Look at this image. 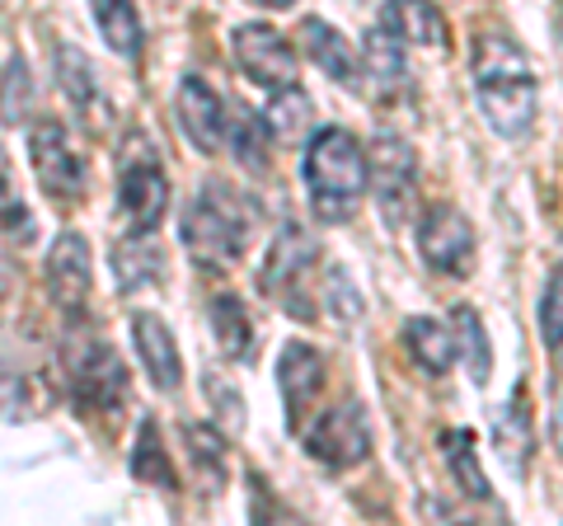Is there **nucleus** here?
Wrapping results in <instances>:
<instances>
[{"label": "nucleus", "mask_w": 563, "mask_h": 526, "mask_svg": "<svg viewBox=\"0 0 563 526\" xmlns=\"http://www.w3.org/2000/svg\"><path fill=\"white\" fill-rule=\"evenodd\" d=\"M474 99L503 142H521L540 113V80L507 33H484L474 47Z\"/></svg>", "instance_id": "obj_1"}, {"label": "nucleus", "mask_w": 563, "mask_h": 526, "mask_svg": "<svg viewBox=\"0 0 563 526\" xmlns=\"http://www.w3.org/2000/svg\"><path fill=\"white\" fill-rule=\"evenodd\" d=\"M306 193H310V212L324 226H343L362 207L366 188H372V161L366 146L347 128H320L306 142Z\"/></svg>", "instance_id": "obj_2"}, {"label": "nucleus", "mask_w": 563, "mask_h": 526, "mask_svg": "<svg viewBox=\"0 0 563 526\" xmlns=\"http://www.w3.org/2000/svg\"><path fill=\"white\" fill-rule=\"evenodd\" d=\"M179 235L198 269H235L254 235V202L225 179H202L184 207Z\"/></svg>", "instance_id": "obj_3"}, {"label": "nucleus", "mask_w": 563, "mask_h": 526, "mask_svg": "<svg viewBox=\"0 0 563 526\" xmlns=\"http://www.w3.org/2000/svg\"><path fill=\"white\" fill-rule=\"evenodd\" d=\"M314 273H320V244H314V235L306 231V226L287 221L273 240L268 259H263L258 269V287L263 296L287 310L291 320H314Z\"/></svg>", "instance_id": "obj_4"}, {"label": "nucleus", "mask_w": 563, "mask_h": 526, "mask_svg": "<svg viewBox=\"0 0 563 526\" xmlns=\"http://www.w3.org/2000/svg\"><path fill=\"white\" fill-rule=\"evenodd\" d=\"M66 385L80 414H113L128 399V366L109 339L85 335L66 348Z\"/></svg>", "instance_id": "obj_5"}, {"label": "nucleus", "mask_w": 563, "mask_h": 526, "mask_svg": "<svg viewBox=\"0 0 563 526\" xmlns=\"http://www.w3.org/2000/svg\"><path fill=\"white\" fill-rule=\"evenodd\" d=\"M366 161H372V198L380 207V221L399 231V226H409L413 207H418V155L413 146L404 142V136H390L380 132L372 151H366Z\"/></svg>", "instance_id": "obj_6"}, {"label": "nucleus", "mask_w": 563, "mask_h": 526, "mask_svg": "<svg viewBox=\"0 0 563 526\" xmlns=\"http://www.w3.org/2000/svg\"><path fill=\"white\" fill-rule=\"evenodd\" d=\"M29 161H33V174H38L43 193L57 207H76L85 198V155L70 142V132L62 128L57 118H38L29 128Z\"/></svg>", "instance_id": "obj_7"}, {"label": "nucleus", "mask_w": 563, "mask_h": 526, "mask_svg": "<svg viewBox=\"0 0 563 526\" xmlns=\"http://www.w3.org/2000/svg\"><path fill=\"white\" fill-rule=\"evenodd\" d=\"M118 212L132 226V235H151L169 212V179L151 146H136L118 174Z\"/></svg>", "instance_id": "obj_8"}, {"label": "nucleus", "mask_w": 563, "mask_h": 526, "mask_svg": "<svg viewBox=\"0 0 563 526\" xmlns=\"http://www.w3.org/2000/svg\"><path fill=\"white\" fill-rule=\"evenodd\" d=\"M418 254L437 277H470L474 273V226L461 207L432 202L418 221Z\"/></svg>", "instance_id": "obj_9"}, {"label": "nucleus", "mask_w": 563, "mask_h": 526, "mask_svg": "<svg viewBox=\"0 0 563 526\" xmlns=\"http://www.w3.org/2000/svg\"><path fill=\"white\" fill-rule=\"evenodd\" d=\"M366 451H372V424H366V409L357 399H343V405L324 409L314 418V428L306 432V456L329 470L362 465Z\"/></svg>", "instance_id": "obj_10"}, {"label": "nucleus", "mask_w": 563, "mask_h": 526, "mask_svg": "<svg viewBox=\"0 0 563 526\" xmlns=\"http://www.w3.org/2000/svg\"><path fill=\"white\" fill-rule=\"evenodd\" d=\"M43 277H47L52 306H57L66 320H80L85 306H90V287H95V263H90V244H85V235L62 231L57 240H52Z\"/></svg>", "instance_id": "obj_11"}, {"label": "nucleus", "mask_w": 563, "mask_h": 526, "mask_svg": "<svg viewBox=\"0 0 563 526\" xmlns=\"http://www.w3.org/2000/svg\"><path fill=\"white\" fill-rule=\"evenodd\" d=\"M235 66L263 90H287L296 85V47L268 24H235L231 29Z\"/></svg>", "instance_id": "obj_12"}, {"label": "nucleus", "mask_w": 563, "mask_h": 526, "mask_svg": "<svg viewBox=\"0 0 563 526\" xmlns=\"http://www.w3.org/2000/svg\"><path fill=\"white\" fill-rule=\"evenodd\" d=\"M277 391H282V409H287V428L301 432L310 405L324 391V358L310 343L291 339L277 358Z\"/></svg>", "instance_id": "obj_13"}, {"label": "nucleus", "mask_w": 563, "mask_h": 526, "mask_svg": "<svg viewBox=\"0 0 563 526\" xmlns=\"http://www.w3.org/2000/svg\"><path fill=\"white\" fill-rule=\"evenodd\" d=\"M174 113H179V128L184 136L198 151H221L225 146V132H231V113H225V99L211 90L202 76H184L179 80V95H174Z\"/></svg>", "instance_id": "obj_14"}, {"label": "nucleus", "mask_w": 563, "mask_h": 526, "mask_svg": "<svg viewBox=\"0 0 563 526\" xmlns=\"http://www.w3.org/2000/svg\"><path fill=\"white\" fill-rule=\"evenodd\" d=\"M132 348L141 358V372L151 376L155 391H179L184 385V358H179V343H174L169 325L151 310H136L132 315Z\"/></svg>", "instance_id": "obj_15"}, {"label": "nucleus", "mask_w": 563, "mask_h": 526, "mask_svg": "<svg viewBox=\"0 0 563 526\" xmlns=\"http://www.w3.org/2000/svg\"><path fill=\"white\" fill-rule=\"evenodd\" d=\"M301 47H306V57L320 66V72H324L333 85H343V90H357V85L366 80V66H362V57H357V47H352L333 24L306 20V24H301Z\"/></svg>", "instance_id": "obj_16"}, {"label": "nucleus", "mask_w": 563, "mask_h": 526, "mask_svg": "<svg viewBox=\"0 0 563 526\" xmlns=\"http://www.w3.org/2000/svg\"><path fill=\"white\" fill-rule=\"evenodd\" d=\"M380 24L395 33L404 43H418V47H437L446 52L451 47V33H446V14L432 6V0H385L380 10Z\"/></svg>", "instance_id": "obj_17"}, {"label": "nucleus", "mask_w": 563, "mask_h": 526, "mask_svg": "<svg viewBox=\"0 0 563 526\" xmlns=\"http://www.w3.org/2000/svg\"><path fill=\"white\" fill-rule=\"evenodd\" d=\"M207 325H211V339H217L221 358H231V362H250V358L258 353L254 320H250V310H244L240 296H231V292L211 296V302H207Z\"/></svg>", "instance_id": "obj_18"}, {"label": "nucleus", "mask_w": 563, "mask_h": 526, "mask_svg": "<svg viewBox=\"0 0 563 526\" xmlns=\"http://www.w3.org/2000/svg\"><path fill=\"white\" fill-rule=\"evenodd\" d=\"M404 348H409L413 362L428 376H446L451 362L461 358L455 353V329H446L442 320H432V315H413V320H404Z\"/></svg>", "instance_id": "obj_19"}, {"label": "nucleus", "mask_w": 563, "mask_h": 526, "mask_svg": "<svg viewBox=\"0 0 563 526\" xmlns=\"http://www.w3.org/2000/svg\"><path fill=\"white\" fill-rule=\"evenodd\" d=\"M493 442H498L503 461L521 475L526 461H531V447H536V418H531V409H526V391H521V385H517V395L507 399L498 414H493Z\"/></svg>", "instance_id": "obj_20"}, {"label": "nucleus", "mask_w": 563, "mask_h": 526, "mask_svg": "<svg viewBox=\"0 0 563 526\" xmlns=\"http://www.w3.org/2000/svg\"><path fill=\"white\" fill-rule=\"evenodd\" d=\"M362 66H366V76H372V85L380 95H395V90L409 85V52H404V39H395L385 24L366 33Z\"/></svg>", "instance_id": "obj_21"}, {"label": "nucleus", "mask_w": 563, "mask_h": 526, "mask_svg": "<svg viewBox=\"0 0 563 526\" xmlns=\"http://www.w3.org/2000/svg\"><path fill=\"white\" fill-rule=\"evenodd\" d=\"M90 14L103 33V43H109L118 57H141V43H146V33H141V14L132 0H90Z\"/></svg>", "instance_id": "obj_22"}, {"label": "nucleus", "mask_w": 563, "mask_h": 526, "mask_svg": "<svg viewBox=\"0 0 563 526\" xmlns=\"http://www.w3.org/2000/svg\"><path fill=\"white\" fill-rule=\"evenodd\" d=\"M442 456H446L455 484H461L474 503H488V498H493V489H488V475H484V465H479V451H474V432H470V428H446V432H442Z\"/></svg>", "instance_id": "obj_23"}, {"label": "nucleus", "mask_w": 563, "mask_h": 526, "mask_svg": "<svg viewBox=\"0 0 563 526\" xmlns=\"http://www.w3.org/2000/svg\"><path fill=\"white\" fill-rule=\"evenodd\" d=\"M113 273H118V287L122 292H141V287L161 283L165 263H161V250H155L146 235H132V240L113 244Z\"/></svg>", "instance_id": "obj_24"}, {"label": "nucleus", "mask_w": 563, "mask_h": 526, "mask_svg": "<svg viewBox=\"0 0 563 526\" xmlns=\"http://www.w3.org/2000/svg\"><path fill=\"white\" fill-rule=\"evenodd\" d=\"M451 329H455V353L465 358L474 385H484V381L493 376V343H488L484 315L470 310V306H455V310H451Z\"/></svg>", "instance_id": "obj_25"}, {"label": "nucleus", "mask_w": 563, "mask_h": 526, "mask_svg": "<svg viewBox=\"0 0 563 526\" xmlns=\"http://www.w3.org/2000/svg\"><path fill=\"white\" fill-rule=\"evenodd\" d=\"M128 470L136 484H151V489H174V465H169V451L161 447V428L155 418H141L136 428V442L128 456Z\"/></svg>", "instance_id": "obj_26"}, {"label": "nucleus", "mask_w": 563, "mask_h": 526, "mask_svg": "<svg viewBox=\"0 0 563 526\" xmlns=\"http://www.w3.org/2000/svg\"><path fill=\"white\" fill-rule=\"evenodd\" d=\"M225 142H231L235 161L244 169H263V165H268L273 132H268V122H263V113H250V109L231 113V132H225Z\"/></svg>", "instance_id": "obj_27"}, {"label": "nucleus", "mask_w": 563, "mask_h": 526, "mask_svg": "<svg viewBox=\"0 0 563 526\" xmlns=\"http://www.w3.org/2000/svg\"><path fill=\"white\" fill-rule=\"evenodd\" d=\"M273 95L277 99L268 103V113H263L273 142H301V132L310 128V99L296 90V85H287V90H273Z\"/></svg>", "instance_id": "obj_28"}, {"label": "nucleus", "mask_w": 563, "mask_h": 526, "mask_svg": "<svg viewBox=\"0 0 563 526\" xmlns=\"http://www.w3.org/2000/svg\"><path fill=\"white\" fill-rule=\"evenodd\" d=\"M33 109V76H29V62L14 52L5 62V72H0V122H24Z\"/></svg>", "instance_id": "obj_29"}, {"label": "nucleus", "mask_w": 563, "mask_h": 526, "mask_svg": "<svg viewBox=\"0 0 563 526\" xmlns=\"http://www.w3.org/2000/svg\"><path fill=\"white\" fill-rule=\"evenodd\" d=\"M184 442H188V456H192V465H198V475H207L211 489H221V480H225V442H221V432L207 428V424H188Z\"/></svg>", "instance_id": "obj_30"}, {"label": "nucleus", "mask_w": 563, "mask_h": 526, "mask_svg": "<svg viewBox=\"0 0 563 526\" xmlns=\"http://www.w3.org/2000/svg\"><path fill=\"white\" fill-rule=\"evenodd\" d=\"M0 231H5L14 244L33 240V212H29V202L20 198V188H14V174H10L5 155H0Z\"/></svg>", "instance_id": "obj_31"}, {"label": "nucleus", "mask_w": 563, "mask_h": 526, "mask_svg": "<svg viewBox=\"0 0 563 526\" xmlns=\"http://www.w3.org/2000/svg\"><path fill=\"white\" fill-rule=\"evenodd\" d=\"M52 62H57V76H62L70 99H76V103H90L95 99V72H90V62H85V52L57 47V52H52Z\"/></svg>", "instance_id": "obj_32"}, {"label": "nucleus", "mask_w": 563, "mask_h": 526, "mask_svg": "<svg viewBox=\"0 0 563 526\" xmlns=\"http://www.w3.org/2000/svg\"><path fill=\"white\" fill-rule=\"evenodd\" d=\"M540 335H544V348H563V263L550 273L544 283V296H540Z\"/></svg>", "instance_id": "obj_33"}, {"label": "nucleus", "mask_w": 563, "mask_h": 526, "mask_svg": "<svg viewBox=\"0 0 563 526\" xmlns=\"http://www.w3.org/2000/svg\"><path fill=\"white\" fill-rule=\"evenodd\" d=\"M324 302L339 320H362V292L352 287V277L343 269H329V296Z\"/></svg>", "instance_id": "obj_34"}, {"label": "nucleus", "mask_w": 563, "mask_h": 526, "mask_svg": "<svg viewBox=\"0 0 563 526\" xmlns=\"http://www.w3.org/2000/svg\"><path fill=\"white\" fill-rule=\"evenodd\" d=\"M5 292H10V259L0 254V302H5Z\"/></svg>", "instance_id": "obj_35"}, {"label": "nucleus", "mask_w": 563, "mask_h": 526, "mask_svg": "<svg viewBox=\"0 0 563 526\" xmlns=\"http://www.w3.org/2000/svg\"><path fill=\"white\" fill-rule=\"evenodd\" d=\"M258 6H268V10H287V6H296V0H258Z\"/></svg>", "instance_id": "obj_36"}]
</instances>
